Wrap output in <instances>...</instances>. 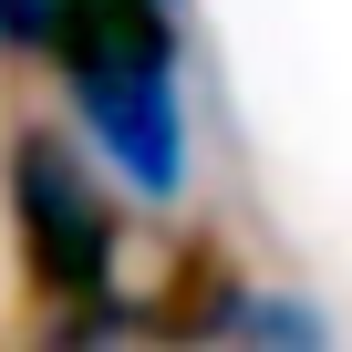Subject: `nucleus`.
<instances>
[{
	"label": "nucleus",
	"instance_id": "1",
	"mask_svg": "<svg viewBox=\"0 0 352 352\" xmlns=\"http://www.w3.org/2000/svg\"><path fill=\"white\" fill-rule=\"evenodd\" d=\"M11 228H21V270L52 311H104L114 300V218L52 135L11 145Z\"/></svg>",
	"mask_w": 352,
	"mask_h": 352
},
{
	"label": "nucleus",
	"instance_id": "2",
	"mask_svg": "<svg viewBox=\"0 0 352 352\" xmlns=\"http://www.w3.org/2000/svg\"><path fill=\"white\" fill-rule=\"evenodd\" d=\"M94 145L124 166V187L145 208H166L187 187V104H176V63H145V73H83L73 83Z\"/></svg>",
	"mask_w": 352,
	"mask_h": 352
},
{
	"label": "nucleus",
	"instance_id": "3",
	"mask_svg": "<svg viewBox=\"0 0 352 352\" xmlns=\"http://www.w3.org/2000/svg\"><path fill=\"white\" fill-rule=\"evenodd\" d=\"M52 63L63 83L145 73V63H176V21H166V0H52Z\"/></svg>",
	"mask_w": 352,
	"mask_h": 352
},
{
	"label": "nucleus",
	"instance_id": "4",
	"mask_svg": "<svg viewBox=\"0 0 352 352\" xmlns=\"http://www.w3.org/2000/svg\"><path fill=\"white\" fill-rule=\"evenodd\" d=\"M0 42H52V0H0Z\"/></svg>",
	"mask_w": 352,
	"mask_h": 352
}]
</instances>
